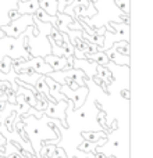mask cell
<instances>
[{
  "label": "cell",
  "instance_id": "obj_1",
  "mask_svg": "<svg viewBox=\"0 0 153 158\" xmlns=\"http://www.w3.org/2000/svg\"><path fill=\"white\" fill-rule=\"evenodd\" d=\"M22 40H24V35L22 33L20 36H17V38H11V36L0 38V60L4 56H8L13 60H15V58L29 60L31 54L24 49Z\"/></svg>",
  "mask_w": 153,
  "mask_h": 158
},
{
  "label": "cell",
  "instance_id": "obj_2",
  "mask_svg": "<svg viewBox=\"0 0 153 158\" xmlns=\"http://www.w3.org/2000/svg\"><path fill=\"white\" fill-rule=\"evenodd\" d=\"M110 27L113 28V31L114 32H110V31L106 29V32H104V42L103 44H102L100 47V52H104V50L110 49V47L113 46V43H116V42L118 40H127L129 42V25L128 24H118V22H111L110 24Z\"/></svg>",
  "mask_w": 153,
  "mask_h": 158
},
{
  "label": "cell",
  "instance_id": "obj_3",
  "mask_svg": "<svg viewBox=\"0 0 153 158\" xmlns=\"http://www.w3.org/2000/svg\"><path fill=\"white\" fill-rule=\"evenodd\" d=\"M29 25H33L32 14H21L20 18L14 19V21L8 22L7 25H2L0 29L4 32L6 36H11V38H17L20 36Z\"/></svg>",
  "mask_w": 153,
  "mask_h": 158
},
{
  "label": "cell",
  "instance_id": "obj_4",
  "mask_svg": "<svg viewBox=\"0 0 153 158\" xmlns=\"http://www.w3.org/2000/svg\"><path fill=\"white\" fill-rule=\"evenodd\" d=\"M60 92L63 93L68 100L72 101V108L78 110L84 106V101L86 100L89 89H88L86 85H85V86H79V87H76V89H71L68 85H61Z\"/></svg>",
  "mask_w": 153,
  "mask_h": 158
},
{
  "label": "cell",
  "instance_id": "obj_5",
  "mask_svg": "<svg viewBox=\"0 0 153 158\" xmlns=\"http://www.w3.org/2000/svg\"><path fill=\"white\" fill-rule=\"evenodd\" d=\"M68 108V100H60L57 103H52L49 101L47 107L45 108L43 114L45 117H52V118H60V121L64 123V126L67 128L66 122V110Z\"/></svg>",
  "mask_w": 153,
  "mask_h": 158
},
{
  "label": "cell",
  "instance_id": "obj_6",
  "mask_svg": "<svg viewBox=\"0 0 153 158\" xmlns=\"http://www.w3.org/2000/svg\"><path fill=\"white\" fill-rule=\"evenodd\" d=\"M45 61L53 68V71H63V69H68V60L63 56H55V54H47L45 56Z\"/></svg>",
  "mask_w": 153,
  "mask_h": 158
},
{
  "label": "cell",
  "instance_id": "obj_7",
  "mask_svg": "<svg viewBox=\"0 0 153 158\" xmlns=\"http://www.w3.org/2000/svg\"><path fill=\"white\" fill-rule=\"evenodd\" d=\"M104 53L107 54L110 63H114V64H117V65H125V67L129 65V56H125V54L118 53L117 50H116V47L111 46L110 49L104 50Z\"/></svg>",
  "mask_w": 153,
  "mask_h": 158
},
{
  "label": "cell",
  "instance_id": "obj_8",
  "mask_svg": "<svg viewBox=\"0 0 153 158\" xmlns=\"http://www.w3.org/2000/svg\"><path fill=\"white\" fill-rule=\"evenodd\" d=\"M74 19L75 18H72L71 15H68L66 13H57L56 14V22L53 24V27L56 29L61 31V32H66L67 28H68V24H71Z\"/></svg>",
  "mask_w": 153,
  "mask_h": 158
},
{
  "label": "cell",
  "instance_id": "obj_9",
  "mask_svg": "<svg viewBox=\"0 0 153 158\" xmlns=\"http://www.w3.org/2000/svg\"><path fill=\"white\" fill-rule=\"evenodd\" d=\"M39 2L41 0H28V2H18V8L20 14H33L39 8Z\"/></svg>",
  "mask_w": 153,
  "mask_h": 158
},
{
  "label": "cell",
  "instance_id": "obj_10",
  "mask_svg": "<svg viewBox=\"0 0 153 158\" xmlns=\"http://www.w3.org/2000/svg\"><path fill=\"white\" fill-rule=\"evenodd\" d=\"M85 58L89 61H95L99 65L103 67H109L110 60L107 57V54L104 52H96V53H85Z\"/></svg>",
  "mask_w": 153,
  "mask_h": 158
},
{
  "label": "cell",
  "instance_id": "obj_11",
  "mask_svg": "<svg viewBox=\"0 0 153 158\" xmlns=\"http://www.w3.org/2000/svg\"><path fill=\"white\" fill-rule=\"evenodd\" d=\"M33 86H35L36 92L41 93V94H43L45 97L47 98L49 101H52V103H55V100H53V97L50 96L49 93V87H47L46 82H45V75H39V78L36 79V82L33 83Z\"/></svg>",
  "mask_w": 153,
  "mask_h": 158
},
{
  "label": "cell",
  "instance_id": "obj_12",
  "mask_svg": "<svg viewBox=\"0 0 153 158\" xmlns=\"http://www.w3.org/2000/svg\"><path fill=\"white\" fill-rule=\"evenodd\" d=\"M39 7H41L45 13H47L52 17H55L56 14L59 13L57 11V0H41V2H39Z\"/></svg>",
  "mask_w": 153,
  "mask_h": 158
},
{
  "label": "cell",
  "instance_id": "obj_13",
  "mask_svg": "<svg viewBox=\"0 0 153 158\" xmlns=\"http://www.w3.org/2000/svg\"><path fill=\"white\" fill-rule=\"evenodd\" d=\"M82 38H84L85 40H88L89 43L98 44V46H100V47H102V44H103V42H104V36L103 35H89V33H86L84 29H82Z\"/></svg>",
  "mask_w": 153,
  "mask_h": 158
},
{
  "label": "cell",
  "instance_id": "obj_14",
  "mask_svg": "<svg viewBox=\"0 0 153 158\" xmlns=\"http://www.w3.org/2000/svg\"><path fill=\"white\" fill-rule=\"evenodd\" d=\"M96 75H98L99 78H102L103 81H106L107 83H111L113 82V78H111V72H110V69H107V67H103V65H99L96 67Z\"/></svg>",
  "mask_w": 153,
  "mask_h": 158
},
{
  "label": "cell",
  "instance_id": "obj_15",
  "mask_svg": "<svg viewBox=\"0 0 153 158\" xmlns=\"http://www.w3.org/2000/svg\"><path fill=\"white\" fill-rule=\"evenodd\" d=\"M106 136L107 135L102 131H99V132H84V133H82V137H84L85 140H89V142H98L99 139L106 137Z\"/></svg>",
  "mask_w": 153,
  "mask_h": 158
},
{
  "label": "cell",
  "instance_id": "obj_16",
  "mask_svg": "<svg viewBox=\"0 0 153 158\" xmlns=\"http://www.w3.org/2000/svg\"><path fill=\"white\" fill-rule=\"evenodd\" d=\"M39 75L41 74H36V72H33V74H18L17 75V79H20V81H22V82H27V83L33 85L36 82V79L39 78Z\"/></svg>",
  "mask_w": 153,
  "mask_h": 158
},
{
  "label": "cell",
  "instance_id": "obj_17",
  "mask_svg": "<svg viewBox=\"0 0 153 158\" xmlns=\"http://www.w3.org/2000/svg\"><path fill=\"white\" fill-rule=\"evenodd\" d=\"M129 0H116V4L120 7V10L123 11V14L129 15V6H128Z\"/></svg>",
  "mask_w": 153,
  "mask_h": 158
},
{
  "label": "cell",
  "instance_id": "obj_18",
  "mask_svg": "<svg viewBox=\"0 0 153 158\" xmlns=\"http://www.w3.org/2000/svg\"><path fill=\"white\" fill-rule=\"evenodd\" d=\"M20 11L17 10V8H13V10H10L8 11V21H14V19H17V18H20Z\"/></svg>",
  "mask_w": 153,
  "mask_h": 158
},
{
  "label": "cell",
  "instance_id": "obj_19",
  "mask_svg": "<svg viewBox=\"0 0 153 158\" xmlns=\"http://www.w3.org/2000/svg\"><path fill=\"white\" fill-rule=\"evenodd\" d=\"M121 94H123V97H124V98L129 100V93H128V90H123V92H121Z\"/></svg>",
  "mask_w": 153,
  "mask_h": 158
},
{
  "label": "cell",
  "instance_id": "obj_20",
  "mask_svg": "<svg viewBox=\"0 0 153 158\" xmlns=\"http://www.w3.org/2000/svg\"><path fill=\"white\" fill-rule=\"evenodd\" d=\"M3 36H6V35H4V32H3V31L0 29V38H3Z\"/></svg>",
  "mask_w": 153,
  "mask_h": 158
},
{
  "label": "cell",
  "instance_id": "obj_21",
  "mask_svg": "<svg viewBox=\"0 0 153 158\" xmlns=\"http://www.w3.org/2000/svg\"><path fill=\"white\" fill-rule=\"evenodd\" d=\"M107 158H114V157H111V156H110V157H107Z\"/></svg>",
  "mask_w": 153,
  "mask_h": 158
}]
</instances>
